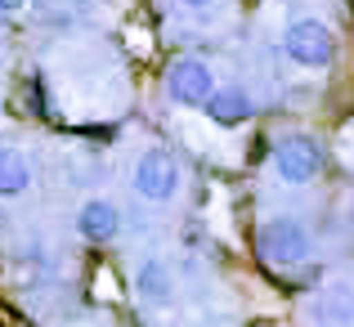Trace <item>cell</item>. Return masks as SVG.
<instances>
[{"instance_id": "3", "label": "cell", "mask_w": 354, "mask_h": 327, "mask_svg": "<svg viewBox=\"0 0 354 327\" xmlns=\"http://www.w3.org/2000/svg\"><path fill=\"white\" fill-rule=\"evenodd\" d=\"M323 162H328V153H323V144L314 135H305V130H292V135H283L274 144V171L283 184H310L319 180Z\"/></svg>"}, {"instance_id": "10", "label": "cell", "mask_w": 354, "mask_h": 327, "mask_svg": "<svg viewBox=\"0 0 354 327\" xmlns=\"http://www.w3.org/2000/svg\"><path fill=\"white\" fill-rule=\"evenodd\" d=\"M23 5H27V0H0V14H18Z\"/></svg>"}, {"instance_id": "11", "label": "cell", "mask_w": 354, "mask_h": 327, "mask_svg": "<svg viewBox=\"0 0 354 327\" xmlns=\"http://www.w3.org/2000/svg\"><path fill=\"white\" fill-rule=\"evenodd\" d=\"M180 5H189V9H207L211 0H180Z\"/></svg>"}, {"instance_id": "7", "label": "cell", "mask_w": 354, "mask_h": 327, "mask_svg": "<svg viewBox=\"0 0 354 327\" xmlns=\"http://www.w3.org/2000/svg\"><path fill=\"white\" fill-rule=\"evenodd\" d=\"M202 112L211 117V126L234 130V126H242V121L251 117V99H247V90H238V86H216L211 99L202 104Z\"/></svg>"}, {"instance_id": "8", "label": "cell", "mask_w": 354, "mask_h": 327, "mask_svg": "<svg viewBox=\"0 0 354 327\" xmlns=\"http://www.w3.org/2000/svg\"><path fill=\"white\" fill-rule=\"evenodd\" d=\"M32 189V162L23 148H0V202H14Z\"/></svg>"}, {"instance_id": "9", "label": "cell", "mask_w": 354, "mask_h": 327, "mask_svg": "<svg viewBox=\"0 0 354 327\" xmlns=\"http://www.w3.org/2000/svg\"><path fill=\"white\" fill-rule=\"evenodd\" d=\"M171 269H166V260H144L139 265V296H148V301H171Z\"/></svg>"}, {"instance_id": "1", "label": "cell", "mask_w": 354, "mask_h": 327, "mask_svg": "<svg viewBox=\"0 0 354 327\" xmlns=\"http://www.w3.org/2000/svg\"><path fill=\"white\" fill-rule=\"evenodd\" d=\"M256 247L269 269H301L314 256V238L296 216H269L256 233Z\"/></svg>"}, {"instance_id": "6", "label": "cell", "mask_w": 354, "mask_h": 327, "mask_svg": "<svg viewBox=\"0 0 354 327\" xmlns=\"http://www.w3.org/2000/svg\"><path fill=\"white\" fill-rule=\"evenodd\" d=\"M77 233L86 242H117L121 233V211L108 198H90L77 207Z\"/></svg>"}, {"instance_id": "5", "label": "cell", "mask_w": 354, "mask_h": 327, "mask_svg": "<svg viewBox=\"0 0 354 327\" xmlns=\"http://www.w3.org/2000/svg\"><path fill=\"white\" fill-rule=\"evenodd\" d=\"M211 90H216V72H211L207 59L184 54V59H175L171 68H166V95H171V104L202 108L211 99Z\"/></svg>"}, {"instance_id": "4", "label": "cell", "mask_w": 354, "mask_h": 327, "mask_svg": "<svg viewBox=\"0 0 354 327\" xmlns=\"http://www.w3.org/2000/svg\"><path fill=\"white\" fill-rule=\"evenodd\" d=\"M135 193L153 207H166V202L180 193V162H175L166 148H144L135 162V175H130Z\"/></svg>"}, {"instance_id": "2", "label": "cell", "mask_w": 354, "mask_h": 327, "mask_svg": "<svg viewBox=\"0 0 354 327\" xmlns=\"http://www.w3.org/2000/svg\"><path fill=\"white\" fill-rule=\"evenodd\" d=\"M283 50L296 68H310V72H323L337 63V32L319 18H296L292 27L283 32Z\"/></svg>"}]
</instances>
